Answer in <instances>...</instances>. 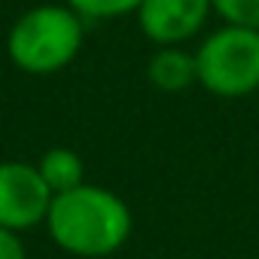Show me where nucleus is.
<instances>
[{
  "mask_svg": "<svg viewBox=\"0 0 259 259\" xmlns=\"http://www.w3.org/2000/svg\"><path fill=\"white\" fill-rule=\"evenodd\" d=\"M43 226L61 253L76 259H104L125 247L135 217L128 201L113 189L82 183L52 198Z\"/></svg>",
  "mask_w": 259,
  "mask_h": 259,
  "instance_id": "1",
  "label": "nucleus"
},
{
  "mask_svg": "<svg viewBox=\"0 0 259 259\" xmlns=\"http://www.w3.org/2000/svg\"><path fill=\"white\" fill-rule=\"evenodd\" d=\"M85 43V19L67 4H40L22 13L7 34L10 61L31 76L64 70Z\"/></svg>",
  "mask_w": 259,
  "mask_h": 259,
  "instance_id": "2",
  "label": "nucleus"
},
{
  "mask_svg": "<svg viewBox=\"0 0 259 259\" xmlns=\"http://www.w3.org/2000/svg\"><path fill=\"white\" fill-rule=\"evenodd\" d=\"M198 85L217 98H247L259 89V31L223 25L195 49Z\"/></svg>",
  "mask_w": 259,
  "mask_h": 259,
  "instance_id": "3",
  "label": "nucleus"
},
{
  "mask_svg": "<svg viewBox=\"0 0 259 259\" xmlns=\"http://www.w3.org/2000/svg\"><path fill=\"white\" fill-rule=\"evenodd\" d=\"M52 198L55 192L46 186L37 165L19 159L0 162V226L28 232L46 223Z\"/></svg>",
  "mask_w": 259,
  "mask_h": 259,
  "instance_id": "4",
  "label": "nucleus"
},
{
  "mask_svg": "<svg viewBox=\"0 0 259 259\" xmlns=\"http://www.w3.org/2000/svg\"><path fill=\"white\" fill-rule=\"evenodd\" d=\"M210 13V0H141L135 16L150 43L180 46L204 31Z\"/></svg>",
  "mask_w": 259,
  "mask_h": 259,
  "instance_id": "5",
  "label": "nucleus"
},
{
  "mask_svg": "<svg viewBox=\"0 0 259 259\" xmlns=\"http://www.w3.org/2000/svg\"><path fill=\"white\" fill-rule=\"evenodd\" d=\"M147 79L159 92H183L198 82L195 52H183L180 46H159L147 64Z\"/></svg>",
  "mask_w": 259,
  "mask_h": 259,
  "instance_id": "6",
  "label": "nucleus"
},
{
  "mask_svg": "<svg viewBox=\"0 0 259 259\" xmlns=\"http://www.w3.org/2000/svg\"><path fill=\"white\" fill-rule=\"evenodd\" d=\"M46 186L58 195V192H67V189H76L85 183V162L76 150L70 147H52L40 156L37 162Z\"/></svg>",
  "mask_w": 259,
  "mask_h": 259,
  "instance_id": "7",
  "label": "nucleus"
},
{
  "mask_svg": "<svg viewBox=\"0 0 259 259\" xmlns=\"http://www.w3.org/2000/svg\"><path fill=\"white\" fill-rule=\"evenodd\" d=\"M70 10H76L85 22H101V19H122L138 13L141 0H64Z\"/></svg>",
  "mask_w": 259,
  "mask_h": 259,
  "instance_id": "8",
  "label": "nucleus"
},
{
  "mask_svg": "<svg viewBox=\"0 0 259 259\" xmlns=\"http://www.w3.org/2000/svg\"><path fill=\"white\" fill-rule=\"evenodd\" d=\"M213 13L226 25H241L259 31V0H210Z\"/></svg>",
  "mask_w": 259,
  "mask_h": 259,
  "instance_id": "9",
  "label": "nucleus"
},
{
  "mask_svg": "<svg viewBox=\"0 0 259 259\" xmlns=\"http://www.w3.org/2000/svg\"><path fill=\"white\" fill-rule=\"evenodd\" d=\"M0 259H28V250H25L22 232L0 226Z\"/></svg>",
  "mask_w": 259,
  "mask_h": 259,
  "instance_id": "10",
  "label": "nucleus"
}]
</instances>
